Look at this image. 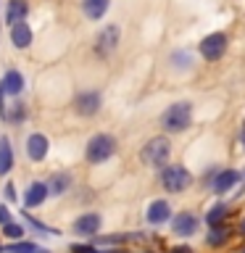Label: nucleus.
Wrapping results in <instances>:
<instances>
[{"mask_svg": "<svg viewBox=\"0 0 245 253\" xmlns=\"http://www.w3.org/2000/svg\"><path fill=\"white\" fill-rule=\"evenodd\" d=\"M158 124H161V129L166 134H182V132H187L190 126H193V103H190V100L171 103V106L161 114Z\"/></svg>", "mask_w": 245, "mask_h": 253, "instance_id": "1", "label": "nucleus"}, {"mask_svg": "<svg viewBox=\"0 0 245 253\" xmlns=\"http://www.w3.org/2000/svg\"><path fill=\"white\" fill-rule=\"evenodd\" d=\"M116 150H119V140L114 137V134L98 132V134H92V137L87 140V145H84V161L92 164V166H100V164L111 161V158L116 156Z\"/></svg>", "mask_w": 245, "mask_h": 253, "instance_id": "2", "label": "nucleus"}, {"mask_svg": "<svg viewBox=\"0 0 245 253\" xmlns=\"http://www.w3.org/2000/svg\"><path fill=\"white\" fill-rule=\"evenodd\" d=\"M171 158V142L166 134H156L140 148V161L150 169H163Z\"/></svg>", "mask_w": 245, "mask_h": 253, "instance_id": "3", "label": "nucleus"}, {"mask_svg": "<svg viewBox=\"0 0 245 253\" xmlns=\"http://www.w3.org/2000/svg\"><path fill=\"white\" fill-rule=\"evenodd\" d=\"M158 177H161V187L171 195L187 193L190 185H193V171H190L187 166H182V164H166Z\"/></svg>", "mask_w": 245, "mask_h": 253, "instance_id": "4", "label": "nucleus"}, {"mask_svg": "<svg viewBox=\"0 0 245 253\" xmlns=\"http://www.w3.org/2000/svg\"><path fill=\"white\" fill-rule=\"evenodd\" d=\"M119 40H122V29H119L116 24L103 27L98 32V37H95V53H98L100 58H108V55L119 47Z\"/></svg>", "mask_w": 245, "mask_h": 253, "instance_id": "5", "label": "nucleus"}, {"mask_svg": "<svg viewBox=\"0 0 245 253\" xmlns=\"http://www.w3.org/2000/svg\"><path fill=\"white\" fill-rule=\"evenodd\" d=\"M198 50H201V55L205 61H219L221 55H224L227 50V35L224 32H211V35H205L201 40V45H198Z\"/></svg>", "mask_w": 245, "mask_h": 253, "instance_id": "6", "label": "nucleus"}, {"mask_svg": "<svg viewBox=\"0 0 245 253\" xmlns=\"http://www.w3.org/2000/svg\"><path fill=\"white\" fill-rule=\"evenodd\" d=\"M103 227V216L98 211H87V213H79V216L71 221V232L79 235V237H98Z\"/></svg>", "mask_w": 245, "mask_h": 253, "instance_id": "7", "label": "nucleus"}, {"mask_svg": "<svg viewBox=\"0 0 245 253\" xmlns=\"http://www.w3.org/2000/svg\"><path fill=\"white\" fill-rule=\"evenodd\" d=\"M71 106H74V114L90 119V116H95V114L100 111V106H103V95H100L98 90H84V92L77 95Z\"/></svg>", "mask_w": 245, "mask_h": 253, "instance_id": "8", "label": "nucleus"}, {"mask_svg": "<svg viewBox=\"0 0 245 253\" xmlns=\"http://www.w3.org/2000/svg\"><path fill=\"white\" fill-rule=\"evenodd\" d=\"M24 150H27L29 161L40 164V161H45V158H47V153H50V140H47L42 132H32L27 137V142H24Z\"/></svg>", "mask_w": 245, "mask_h": 253, "instance_id": "9", "label": "nucleus"}, {"mask_svg": "<svg viewBox=\"0 0 245 253\" xmlns=\"http://www.w3.org/2000/svg\"><path fill=\"white\" fill-rule=\"evenodd\" d=\"M240 179H243V174L237 169H216V171H213V177H211V190L216 195H224L235 185H240Z\"/></svg>", "mask_w": 245, "mask_h": 253, "instance_id": "10", "label": "nucleus"}, {"mask_svg": "<svg viewBox=\"0 0 245 253\" xmlns=\"http://www.w3.org/2000/svg\"><path fill=\"white\" fill-rule=\"evenodd\" d=\"M201 227V219L193 211H179L177 216H171V232L177 237H193Z\"/></svg>", "mask_w": 245, "mask_h": 253, "instance_id": "11", "label": "nucleus"}, {"mask_svg": "<svg viewBox=\"0 0 245 253\" xmlns=\"http://www.w3.org/2000/svg\"><path fill=\"white\" fill-rule=\"evenodd\" d=\"M145 219H148V224H153V227H161V224H166V221H171V206H169V201L156 198V201L148 206Z\"/></svg>", "mask_w": 245, "mask_h": 253, "instance_id": "12", "label": "nucleus"}, {"mask_svg": "<svg viewBox=\"0 0 245 253\" xmlns=\"http://www.w3.org/2000/svg\"><path fill=\"white\" fill-rule=\"evenodd\" d=\"M24 90V77H21V71H16V69H8L3 79H0V95L3 98H19Z\"/></svg>", "mask_w": 245, "mask_h": 253, "instance_id": "13", "label": "nucleus"}, {"mask_svg": "<svg viewBox=\"0 0 245 253\" xmlns=\"http://www.w3.org/2000/svg\"><path fill=\"white\" fill-rule=\"evenodd\" d=\"M47 198H50V190H47V182H32L27 187V193H24V209H37V206H42Z\"/></svg>", "mask_w": 245, "mask_h": 253, "instance_id": "14", "label": "nucleus"}, {"mask_svg": "<svg viewBox=\"0 0 245 253\" xmlns=\"http://www.w3.org/2000/svg\"><path fill=\"white\" fill-rule=\"evenodd\" d=\"M71 187H74V177H71L69 171H55V174H50V179H47V190H50L53 198H63Z\"/></svg>", "mask_w": 245, "mask_h": 253, "instance_id": "15", "label": "nucleus"}, {"mask_svg": "<svg viewBox=\"0 0 245 253\" xmlns=\"http://www.w3.org/2000/svg\"><path fill=\"white\" fill-rule=\"evenodd\" d=\"M11 45L19 47V50H27L32 45V29H29L27 21H19L11 27Z\"/></svg>", "mask_w": 245, "mask_h": 253, "instance_id": "16", "label": "nucleus"}, {"mask_svg": "<svg viewBox=\"0 0 245 253\" xmlns=\"http://www.w3.org/2000/svg\"><path fill=\"white\" fill-rule=\"evenodd\" d=\"M27 13H29V3H27V0H8V5H5V21H8V27L24 21V19H27Z\"/></svg>", "mask_w": 245, "mask_h": 253, "instance_id": "17", "label": "nucleus"}, {"mask_svg": "<svg viewBox=\"0 0 245 253\" xmlns=\"http://www.w3.org/2000/svg\"><path fill=\"white\" fill-rule=\"evenodd\" d=\"M232 240V227L224 224V227H211L208 232H205V243L211 245V248H224V245Z\"/></svg>", "mask_w": 245, "mask_h": 253, "instance_id": "18", "label": "nucleus"}, {"mask_svg": "<svg viewBox=\"0 0 245 253\" xmlns=\"http://www.w3.org/2000/svg\"><path fill=\"white\" fill-rule=\"evenodd\" d=\"M108 5H111V0H82V11L90 21H100L106 16Z\"/></svg>", "mask_w": 245, "mask_h": 253, "instance_id": "19", "label": "nucleus"}, {"mask_svg": "<svg viewBox=\"0 0 245 253\" xmlns=\"http://www.w3.org/2000/svg\"><path fill=\"white\" fill-rule=\"evenodd\" d=\"M13 148H11V140L8 137H0V177H5V174H11L13 169Z\"/></svg>", "mask_w": 245, "mask_h": 253, "instance_id": "20", "label": "nucleus"}, {"mask_svg": "<svg viewBox=\"0 0 245 253\" xmlns=\"http://www.w3.org/2000/svg\"><path fill=\"white\" fill-rule=\"evenodd\" d=\"M227 219H229V206L227 203H216L208 213H205V224H208V229L211 227H224Z\"/></svg>", "mask_w": 245, "mask_h": 253, "instance_id": "21", "label": "nucleus"}, {"mask_svg": "<svg viewBox=\"0 0 245 253\" xmlns=\"http://www.w3.org/2000/svg\"><path fill=\"white\" fill-rule=\"evenodd\" d=\"M24 235H27V227L19 224V221H8V224L3 227V237H5V240L19 243V240H24Z\"/></svg>", "mask_w": 245, "mask_h": 253, "instance_id": "22", "label": "nucleus"}, {"mask_svg": "<svg viewBox=\"0 0 245 253\" xmlns=\"http://www.w3.org/2000/svg\"><path fill=\"white\" fill-rule=\"evenodd\" d=\"M69 253H126L122 248H111V251H100L98 245H92V243H74L69 248Z\"/></svg>", "mask_w": 245, "mask_h": 253, "instance_id": "23", "label": "nucleus"}, {"mask_svg": "<svg viewBox=\"0 0 245 253\" xmlns=\"http://www.w3.org/2000/svg\"><path fill=\"white\" fill-rule=\"evenodd\" d=\"M42 248H40L37 243H29V240H19V243H11L5 248V253H40Z\"/></svg>", "mask_w": 245, "mask_h": 253, "instance_id": "24", "label": "nucleus"}, {"mask_svg": "<svg viewBox=\"0 0 245 253\" xmlns=\"http://www.w3.org/2000/svg\"><path fill=\"white\" fill-rule=\"evenodd\" d=\"M3 119H8L11 124H21L24 119H27V108H24V103H16V106L11 111H5Z\"/></svg>", "mask_w": 245, "mask_h": 253, "instance_id": "25", "label": "nucleus"}, {"mask_svg": "<svg viewBox=\"0 0 245 253\" xmlns=\"http://www.w3.org/2000/svg\"><path fill=\"white\" fill-rule=\"evenodd\" d=\"M3 195H5V201H8V203H16V198H19V195H16V185H13V182H5Z\"/></svg>", "mask_w": 245, "mask_h": 253, "instance_id": "26", "label": "nucleus"}, {"mask_svg": "<svg viewBox=\"0 0 245 253\" xmlns=\"http://www.w3.org/2000/svg\"><path fill=\"white\" fill-rule=\"evenodd\" d=\"M8 221H13V213L8 211V206H3V203H0V227H5Z\"/></svg>", "mask_w": 245, "mask_h": 253, "instance_id": "27", "label": "nucleus"}, {"mask_svg": "<svg viewBox=\"0 0 245 253\" xmlns=\"http://www.w3.org/2000/svg\"><path fill=\"white\" fill-rule=\"evenodd\" d=\"M169 253H195L190 245H174V248H169Z\"/></svg>", "mask_w": 245, "mask_h": 253, "instance_id": "28", "label": "nucleus"}, {"mask_svg": "<svg viewBox=\"0 0 245 253\" xmlns=\"http://www.w3.org/2000/svg\"><path fill=\"white\" fill-rule=\"evenodd\" d=\"M240 145H243V150H245V119H243V129H240Z\"/></svg>", "mask_w": 245, "mask_h": 253, "instance_id": "29", "label": "nucleus"}, {"mask_svg": "<svg viewBox=\"0 0 245 253\" xmlns=\"http://www.w3.org/2000/svg\"><path fill=\"white\" fill-rule=\"evenodd\" d=\"M240 235H245V216H243V221H240Z\"/></svg>", "mask_w": 245, "mask_h": 253, "instance_id": "30", "label": "nucleus"}, {"mask_svg": "<svg viewBox=\"0 0 245 253\" xmlns=\"http://www.w3.org/2000/svg\"><path fill=\"white\" fill-rule=\"evenodd\" d=\"M0 253H5V248H3V245H0Z\"/></svg>", "mask_w": 245, "mask_h": 253, "instance_id": "31", "label": "nucleus"}, {"mask_svg": "<svg viewBox=\"0 0 245 253\" xmlns=\"http://www.w3.org/2000/svg\"><path fill=\"white\" fill-rule=\"evenodd\" d=\"M40 253H50V251H45V248H42V251H40Z\"/></svg>", "mask_w": 245, "mask_h": 253, "instance_id": "32", "label": "nucleus"}, {"mask_svg": "<svg viewBox=\"0 0 245 253\" xmlns=\"http://www.w3.org/2000/svg\"><path fill=\"white\" fill-rule=\"evenodd\" d=\"M145 253H153V251H145Z\"/></svg>", "mask_w": 245, "mask_h": 253, "instance_id": "33", "label": "nucleus"}]
</instances>
